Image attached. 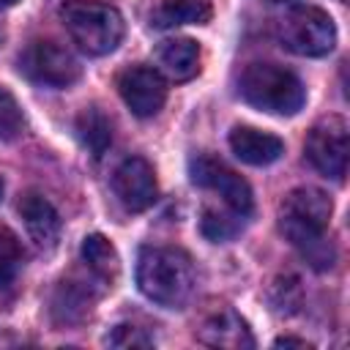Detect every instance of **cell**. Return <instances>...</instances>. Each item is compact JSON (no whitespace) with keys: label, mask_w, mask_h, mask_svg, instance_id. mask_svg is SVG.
Instances as JSON below:
<instances>
[{"label":"cell","mask_w":350,"mask_h":350,"mask_svg":"<svg viewBox=\"0 0 350 350\" xmlns=\"http://www.w3.org/2000/svg\"><path fill=\"white\" fill-rule=\"evenodd\" d=\"M273 345H276V347H309V342L295 339V336H282V339H276Z\"/></svg>","instance_id":"obj_24"},{"label":"cell","mask_w":350,"mask_h":350,"mask_svg":"<svg viewBox=\"0 0 350 350\" xmlns=\"http://www.w3.org/2000/svg\"><path fill=\"white\" fill-rule=\"evenodd\" d=\"M14 273H16V265H11V262H0V290L11 287Z\"/></svg>","instance_id":"obj_23"},{"label":"cell","mask_w":350,"mask_h":350,"mask_svg":"<svg viewBox=\"0 0 350 350\" xmlns=\"http://www.w3.org/2000/svg\"><path fill=\"white\" fill-rule=\"evenodd\" d=\"M3 191H5V186H3V178H0V200H3Z\"/></svg>","instance_id":"obj_26"},{"label":"cell","mask_w":350,"mask_h":350,"mask_svg":"<svg viewBox=\"0 0 350 350\" xmlns=\"http://www.w3.org/2000/svg\"><path fill=\"white\" fill-rule=\"evenodd\" d=\"M19 257H22V246H19L16 232H11L8 227L0 224V262H11V265H16Z\"/></svg>","instance_id":"obj_22"},{"label":"cell","mask_w":350,"mask_h":350,"mask_svg":"<svg viewBox=\"0 0 350 350\" xmlns=\"http://www.w3.org/2000/svg\"><path fill=\"white\" fill-rule=\"evenodd\" d=\"M82 260H85L88 268H90L93 273H98L101 279H112V276L120 271L118 249H115L112 241L104 238L101 232L85 235V241H82Z\"/></svg>","instance_id":"obj_18"},{"label":"cell","mask_w":350,"mask_h":350,"mask_svg":"<svg viewBox=\"0 0 350 350\" xmlns=\"http://www.w3.org/2000/svg\"><path fill=\"white\" fill-rule=\"evenodd\" d=\"M74 131H77L79 142L90 150V156H96V159L104 156L109 142H112V123H109V118L98 107H85L77 115Z\"/></svg>","instance_id":"obj_17"},{"label":"cell","mask_w":350,"mask_h":350,"mask_svg":"<svg viewBox=\"0 0 350 350\" xmlns=\"http://www.w3.org/2000/svg\"><path fill=\"white\" fill-rule=\"evenodd\" d=\"M304 153L320 175L342 180L347 175V120L342 115H328L317 120L309 129Z\"/></svg>","instance_id":"obj_5"},{"label":"cell","mask_w":350,"mask_h":350,"mask_svg":"<svg viewBox=\"0 0 350 350\" xmlns=\"http://www.w3.org/2000/svg\"><path fill=\"white\" fill-rule=\"evenodd\" d=\"M238 90L249 107L268 112V115L290 118V115L301 112L306 104V88L298 79V74H293L290 68L276 66V63L246 66V71L241 74Z\"/></svg>","instance_id":"obj_2"},{"label":"cell","mask_w":350,"mask_h":350,"mask_svg":"<svg viewBox=\"0 0 350 350\" xmlns=\"http://www.w3.org/2000/svg\"><path fill=\"white\" fill-rule=\"evenodd\" d=\"M331 211H334V202L325 191L314 186H298L282 200L279 224H304V227L328 230Z\"/></svg>","instance_id":"obj_10"},{"label":"cell","mask_w":350,"mask_h":350,"mask_svg":"<svg viewBox=\"0 0 350 350\" xmlns=\"http://www.w3.org/2000/svg\"><path fill=\"white\" fill-rule=\"evenodd\" d=\"M230 148L243 164H252V167L273 164L284 153V142L276 134L260 131L254 126H235L230 131Z\"/></svg>","instance_id":"obj_13"},{"label":"cell","mask_w":350,"mask_h":350,"mask_svg":"<svg viewBox=\"0 0 350 350\" xmlns=\"http://www.w3.org/2000/svg\"><path fill=\"white\" fill-rule=\"evenodd\" d=\"M112 191L126 211H148L159 197V183L150 161H145L142 156L123 159L112 172Z\"/></svg>","instance_id":"obj_9"},{"label":"cell","mask_w":350,"mask_h":350,"mask_svg":"<svg viewBox=\"0 0 350 350\" xmlns=\"http://www.w3.org/2000/svg\"><path fill=\"white\" fill-rule=\"evenodd\" d=\"M159 68L172 82H189L200 71V44L194 38H170L159 46Z\"/></svg>","instance_id":"obj_15"},{"label":"cell","mask_w":350,"mask_h":350,"mask_svg":"<svg viewBox=\"0 0 350 350\" xmlns=\"http://www.w3.org/2000/svg\"><path fill=\"white\" fill-rule=\"evenodd\" d=\"M197 339L211 347H230V350H246L254 347V336L246 325V320L232 309H219L197 328Z\"/></svg>","instance_id":"obj_12"},{"label":"cell","mask_w":350,"mask_h":350,"mask_svg":"<svg viewBox=\"0 0 350 350\" xmlns=\"http://www.w3.org/2000/svg\"><path fill=\"white\" fill-rule=\"evenodd\" d=\"M19 0H0V8H11V5H16Z\"/></svg>","instance_id":"obj_25"},{"label":"cell","mask_w":350,"mask_h":350,"mask_svg":"<svg viewBox=\"0 0 350 350\" xmlns=\"http://www.w3.org/2000/svg\"><path fill=\"white\" fill-rule=\"evenodd\" d=\"M279 41L301 57H323L336 44V25L317 5H295L279 19Z\"/></svg>","instance_id":"obj_4"},{"label":"cell","mask_w":350,"mask_h":350,"mask_svg":"<svg viewBox=\"0 0 350 350\" xmlns=\"http://www.w3.org/2000/svg\"><path fill=\"white\" fill-rule=\"evenodd\" d=\"M213 16L211 0H161L153 14L156 27H175V25H208Z\"/></svg>","instance_id":"obj_16"},{"label":"cell","mask_w":350,"mask_h":350,"mask_svg":"<svg viewBox=\"0 0 350 350\" xmlns=\"http://www.w3.org/2000/svg\"><path fill=\"white\" fill-rule=\"evenodd\" d=\"M25 131V115L19 101L11 96V90H5L0 85V139L3 142H14L16 137H22Z\"/></svg>","instance_id":"obj_20"},{"label":"cell","mask_w":350,"mask_h":350,"mask_svg":"<svg viewBox=\"0 0 350 350\" xmlns=\"http://www.w3.org/2000/svg\"><path fill=\"white\" fill-rule=\"evenodd\" d=\"M19 71L46 88H68L79 79L82 66L79 60L60 46L57 41H33L27 44V49L19 55Z\"/></svg>","instance_id":"obj_6"},{"label":"cell","mask_w":350,"mask_h":350,"mask_svg":"<svg viewBox=\"0 0 350 350\" xmlns=\"http://www.w3.org/2000/svg\"><path fill=\"white\" fill-rule=\"evenodd\" d=\"M241 219L243 216H238L235 211L232 213H219L213 208H205L202 219H200V230H202V235L208 241L224 243V241H230V238H235L241 232Z\"/></svg>","instance_id":"obj_19"},{"label":"cell","mask_w":350,"mask_h":350,"mask_svg":"<svg viewBox=\"0 0 350 350\" xmlns=\"http://www.w3.org/2000/svg\"><path fill=\"white\" fill-rule=\"evenodd\" d=\"M60 16L77 49L90 57L115 52L126 33L120 11L101 0H68L60 8Z\"/></svg>","instance_id":"obj_3"},{"label":"cell","mask_w":350,"mask_h":350,"mask_svg":"<svg viewBox=\"0 0 350 350\" xmlns=\"http://www.w3.org/2000/svg\"><path fill=\"white\" fill-rule=\"evenodd\" d=\"M189 178H191V183L200 186V189L219 191V194L224 197V202H227L238 216H249V213H252L254 197H252L249 183H246L238 172H232L221 159L208 156V153L191 156V159H189Z\"/></svg>","instance_id":"obj_7"},{"label":"cell","mask_w":350,"mask_h":350,"mask_svg":"<svg viewBox=\"0 0 350 350\" xmlns=\"http://www.w3.org/2000/svg\"><path fill=\"white\" fill-rule=\"evenodd\" d=\"M19 216L25 221L27 235L33 238V243L44 252L55 249L60 241V216L55 211V205L38 194V191H27L19 200Z\"/></svg>","instance_id":"obj_11"},{"label":"cell","mask_w":350,"mask_h":350,"mask_svg":"<svg viewBox=\"0 0 350 350\" xmlns=\"http://www.w3.org/2000/svg\"><path fill=\"white\" fill-rule=\"evenodd\" d=\"M104 342L112 345V347H150L153 345V336H148L145 328H137L131 323H120V325H115L107 334Z\"/></svg>","instance_id":"obj_21"},{"label":"cell","mask_w":350,"mask_h":350,"mask_svg":"<svg viewBox=\"0 0 350 350\" xmlns=\"http://www.w3.org/2000/svg\"><path fill=\"white\" fill-rule=\"evenodd\" d=\"M284 238L298 249V254L314 268V271H328L336 262V249L328 241L325 230L317 227H304V224H279Z\"/></svg>","instance_id":"obj_14"},{"label":"cell","mask_w":350,"mask_h":350,"mask_svg":"<svg viewBox=\"0 0 350 350\" xmlns=\"http://www.w3.org/2000/svg\"><path fill=\"white\" fill-rule=\"evenodd\" d=\"M137 287L164 309H183L197 287L194 262L178 246H142L137 254Z\"/></svg>","instance_id":"obj_1"},{"label":"cell","mask_w":350,"mask_h":350,"mask_svg":"<svg viewBox=\"0 0 350 350\" xmlns=\"http://www.w3.org/2000/svg\"><path fill=\"white\" fill-rule=\"evenodd\" d=\"M273 3H284V0H273Z\"/></svg>","instance_id":"obj_27"},{"label":"cell","mask_w":350,"mask_h":350,"mask_svg":"<svg viewBox=\"0 0 350 350\" xmlns=\"http://www.w3.org/2000/svg\"><path fill=\"white\" fill-rule=\"evenodd\" d=\"M118 93L137 118H153L167 101V82L153 66H129L118 74Z\"/></svg>","instance_id":"obj_8"}]
</instances>
